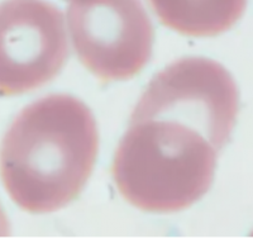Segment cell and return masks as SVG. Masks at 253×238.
Here are the masks:
<instances>
[{"mask_svg": "<svg viewBox=\"0 0 253 238\" xmlns=\"http://www.w3.org/2000/svg\"><path fill=\"white\" fill-rule=\"evenodd\" d=\"M238 109V90L214 67L182 61L158 72L132 113L113 161L112 175L123 198L152 213L186 209L202 199Z\"/></svg>", "mask_w": 253, "mask_h": 238, "instance_id": "obj_1", "label": "cell"}, {"mask_svg": "<svg viewBox=\"0 0 253 238\" xmlns=\"http://www.w3.org/2000/svg\"><path fill=\"white\" fill-rule=\"evenodd\" d=\"M99 148L91 110L66 94L26 106L0 143V179L29 213H51L75 200L86 185Z\"/></svg>", "mask_w": 253, "mask_h": 238, "instance_id": "obj_2", "label": "cell"}, {"mask_svg": "<svg viewBox=\"0 0 253 238\" xmlns=\"http://www.w3.org/2000/svg\"><path fill=\"white\" fill-rule=\"evenodd\" d=\"M79 60L103 81L130 79L152 55V22L141 0H72L67 10Z\"/></svg>", "mask_w": 253, "mask_h": 238, "instance_id": "obj_3", "label": "cell"}, {"mask_svg": "<svg viewBox=\"0 0 253 238\" xmlns=\"http://www.w3.org/2000/svg\"><path fill=\"white\" fill-rule=\"evenodd\" d=\"M69 57L63 14L46 0L0 3V96L38 89Z\"/></svg>", "mask_w": 253, "mask_h": 238, "instance_id": "obj_4", "label": "cell"}, {"mask_svg": "<svg viewBox=\"0 0 253 238\" xmlns=\"http://www.w3.org/2000/svg\"><path fill=\"white\" fill-rule=\"evenodd\" d=\"M164 26L189 37H214L243 15L247 0H148Z\"/></svg>", "mask_w": 253, "mask_h": 238, "instance_id": "obj_5", "label": "cell"}, {"mask_svg": "<svg viewBox=\"0 0 253 238\" xmlns=\"http://www.w3.org/2000/svg\"><path fill=\"white\" fill-rule=\"evenodd\" d=\"M9 222L6 218V214L4 213L3 207L0 205V237H4V236H9Z\"/></svg>", "mask_w": 253, "mask_h": 238, "instance_id": "obj_6", "label": "cell"}]
</instances>
